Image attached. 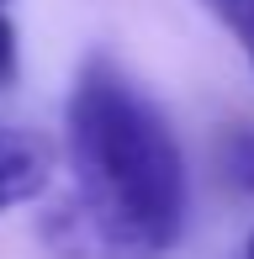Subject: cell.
<instances>
[{"label":"cell","instance_id":"6da1fadb","mask_svg":"<svg viewBox=\"0 0 254 259\" xmlns=\"http://www.w3.org/2000/svg\"><path fill=\"white\" fill-rule=\"evenodd\" d=\"M69 185L37 233L53 259H170L186 233L191 180L164 111L106 58L69 90Z\"/></svg>","mask_w":254,"mask_h":259},{"label":"cell","instance_id":"7a4b0ae2","mask_svg":"<svg viewBox=\"0 0 254 259\" xmlns=\"http://www.w3.org/2000/svg\"><path fill=\"white\" fill-rule=\"evenodd\" d=\"M53 169H59V154L43 133L0 122V211L37 201L53 185Z\"/></svg>","mask_w":254,"mask_h":259},{"label":"cell","instance_id":"3957f363","mask_svg":"<svg viewBox=\"0 0 254 259\" xmlns=\"http://www.w3.org/2000/svg\"><path fill=\"white\" fill-rule=\"evenodd\" d=\"M217 175L238 196H254V127H228L217 138Z\"/></svg>","mask_w":254,"mask_h":259},{"label":"cell","instance_id":"277c9868","mask_svg":"<svg viewBox=\"0 0 254 259\" xmlns=\"http://www.w3.org/2000/svg\"><path fill=\"white\" fill-rule=\"evenodd\" d=\"M201 6L233 32V42L244 48V58L254 64V0H201Z\"/></svg>","mask_w":254,"mask_h":259},{"label":"cell","instance_id":"5b68a950","mask_svg":"<svg viewBox=\"0 0 254 259\" xmlns=\"http://www.w3.org/2000/svg\"><path fill=\"white\" fill-rule=\"evenodd\" d=\"M16 74V27L6 21V11H0V85Z\"/></svg>","mask_w":254,"mask_h":259},{"label":"cell","instance_id":"8992f818","mask_svg":"<svg viewBox=\"0 0 254 259\" xmlns=\"http://www.w3.org/2000/svg\"><path fill=\"white\" fill-rule=\"evenodd\" d=\"M238 259H254V233H249V243H244V249H238Z\"/></svg>","mask_w":254,"mask_h":259},{"label":"cell","instance_id":"52a82bcc","mask_svg":"<svg viewBox=\"0 0 254 259\" xmlns=\"http://www.w3.org/2000/svg\"><path fill=\"white\" fill-rule=\"evenodd\" d=\"M0 6H6V0H0Z\"/></svg>","mask_w":254,"mask_h":259}]
</instances>
